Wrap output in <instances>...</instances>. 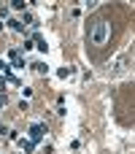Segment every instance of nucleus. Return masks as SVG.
Instances as JSON below:
<instances>
[{
  "label": "nucleus",
  "instance_id": "2",
  "mask_svg": "<svg viewBox=\"0 0 135 154\" xmlns=\"http://www.w3.org/2000/svg\"><path fill=\"white\" fill-rule=\"evenodd\" d=\"M43 135H46V125H43V122H35V125H30V130H27V138H30L32 143H41V141H43Z\"/></svg>",
  "mask_w": 135,
  "mask_h": 154
},
{
  "label": "nucleus",
  "instance_id": "1",
  "mask_svg": "<svg viewBox=\"0 0 135 154\" xmlns=\"http://www.w3.org/2000/svg\"><path fill=\"white\" fill-rule=\"evenodd\" d=\"M108 32H111V24H108L106 19H100V22H95V24H92L89 41H92L95 46H106V41H108Z\"/></svg>",
  "mask_w": 135,
  "mask_h": 154
},
{
  "label": "nucleus",
  "instance_id": "3",
  "mask_svg": "<svg viewBox=\"0 0 135 154\" xmlns=\"http://www.w3.org/2000/svg\"><path fill=\"white\" fill-rule=\"evenodd\" d=\"M8 60H11V68H24V57L19 49H11L8 51Z\"/></svg>",
  "mask_w": 135,
  "mask_h": 154
},
{
  "label": "nucleus",
  "instance_id": "9",
  "mask_svg": "<svg viewBox=\"0 0 135 154\" xmlns=\"http://www.w3.org/2000/svg\"><path fill=\"white\" fill-rule=\"evenodd\" d=\"M11 5H14L16 11H19V8H24V0H11Z\"/></svg>",
  "mask_w": 135,
  "mask_h": 154
},
{
  "label": "nucleus",
  "instance_id": "7",
  "mask_svg": "<svg viewBox=\"0 0 135 154\" xmlns=\"http://www.w3.org/2000/svg\"><path fill=\"white\" fill-rule=\"evenodd\" d=\"M32 70H35V73H41V76H43V73H46V70H49V68H46V65H43V62H35V65H32Z\"/></svg>",
  "mask_w": 135,
  "mask_h": 154
},
{
  "label": "nucleus",
  "instance_id": "4",
  "mask_svg": "<svg viewBox=\"0 0 135 154\" xmlns=\"http://www.w3.org/2000/svg\"><path fill=\"white\" fill-rule=\"evenodd\" d=\"M19 146H22V152H24V154L35 152V143H32V141H30V138H19Z\"/></svg>",
  "mask_w": 135,
  "mask_h": 154
},
{
  "label": "nucleus",
  "instance_id": "6",
  "mask_svg": "<svg viewBox=\"0 0 135 154\" xmlns=\"http://www.w3.org/2000/svg\"><path fill=\"white\" fill-rule=\"evenodd\" d=\"M32 41H35V49H41V51H46V49H49V46H46V41H43V38H41L38 32L32 35Z\"/></svg>",
  "mask_w": 135,
  "mask_h": 154
},
{
  "label": "nucleus",
  "instance_id": "5",
  "mask_svg": "<svg viewBox=\"0 0 135 154\" xmlns=\"http://www.w3.org/2000/svg\"><path fill=\"white\" fill-rule=\"evenodd\" d=\"M8 24H11V30H16V32H24V22H19V19H8Z\"/></svg>",
  "mask_w": 135,
  "mask_h": 154
},
{
  "label": "nucleus",
  "instance_id": "8",
  "mask_svg": "<svg viewBox=\"0 0 135 154\" xmlns=\"http://www.w3.org/2000/svg\"><path fill=\"white\" fill-rule=\"evenodd\" d=\"M5 103H8V97H5V92H3V89H0V111H3V108H5Z\"/></svg>",
  "mask_w": 135,
  "mask_h": 154
}]
</instances>
